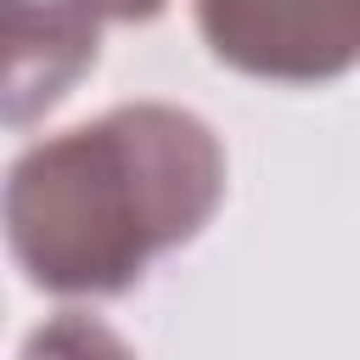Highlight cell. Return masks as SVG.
<instances>
[{
  "label": "cell",
  "mask_w": 360,
  "mask_h": 360,
  "mask_svg": "<svg viewBox=\"0 0 360 360\" xmlns=\"http://www.w3.org/2000/svg\"><path fill=\"white\" fill-rule=\"evenodd\" d=\"M225 158L180 107H118L28 146L6 174V236L34 287L124 292L152 253L202 231Z\"/></svg>",
  "instance_id": "1"
},
{
  "label": "cell",
  "mask_w": 360,
  "mask_h": 360,
  "mask_svg": "<svg viewBox=\"0 0 360 360\" xmlns=\"http://www.w3.org/2000/svg\"><path fill=\"white\" fill-rule=\"evenodd\" d=\"M219 62L259 79H332L354 62L360 0H197Z\"/></svg>",
  "instance_id": "2"
},
{
  "label": "cell",
  "mask_w": 360,
  "mask_h": 360,
  "mask_svg": "<svg viewBox=\"0 0 360 360\" xmlns=\"http://www.w3.org/2000/svg\"><path fill=\"white\" fill-rule=\"evenodd\" d=\"M96 62V17L73 0H0V124L56 107Z\"/></svg>",
  "instance_id": "3"
},
{
  "label": "cell",
  "mask_w": 360,
  "mask_h": 360,
  "mask_svg": "<svg viewBox=\"0 0 360 360\" xmlns=\"http://www.w3.org/2000/svg\"><path fill=\"white\" fill-rule=\"evenodd\" d=\"M22 360H135V354L118 343V332H107L101 321L68 309V315L45 321V326L28 338Z\"/></svg>",
  "instance_id": "4"
},
{
  "label": "cell",
  "mask_w": 360,
  "mask_h": 360,
  "mask_svg": "<svg viewBox=\"0 0 360 360\" xmlns=\"http://www.w3.org/2000/svg\"><path fill=\"white\" fill-rule=\"evenodd\" d=\"M73 6L90 17H118V22H146L163 11V0H73Z\"/></svg>",
  "instance_id": "5"
}]
</instances>
